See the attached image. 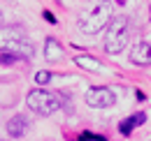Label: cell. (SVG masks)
<instances>
[{"label": "cell", "instance_id": "1", "mask_svg": "<svg viewBox=\"0 0 151 141\" xmlns=\"http://www.w3.org/2000/svg\"><path fill=\"white\" fill-rule=\"evenodd\" d=\"M112 21V2L109 0H91L79 14V28L86 35H98Z\"/></svg>", "mask_w": 151, "mask_h": 141}, {"label": "cell", "instance_id": "2", "mask_svg": "<svg viewBox=\"0 0 151 141\" xmlns=\"http://www.w3.org/2000/svg\"><path fill=\"white\" fill-rule=\"evenodd\" d=\"M0 53H12L17 58H33V44L19 26H2L0 28Z\"/></svg>", "mask_w": 151, "mask_h": 141}, {"label": "cell", "instance_id": "3", "mask_svg": "<svg viewBox=\"0 0 151 141\" xmlns=\"http://www.w3.org/2000/svg\"><path fill=\"white\" fill-rule=\"evenodd\" d=\"M130 37V21L128 16H112L107 26V37H105V51L107 53H121L128 44Z\"/></svg>", "mask_w": 151, "mask_h": 141}, {"label": "cell", "instance_id": "4", "mask_svg": "<svg viewBox=\"0 0 151 141\" xmlns=\"http://www.w3.org/2000/svg\"><path fill=\"white\" fill-rule=\"evenodd\" d=\"M26 104H28L30 111H35V113H40V116H51V113H56L58 109L63 106V100L58 97L56 93H51V90L35 88V90L28 93Z\"/></svg>", "mask_w": 151, "mask_h": 141}, {"label": "cell", "instance_id": "5", "mask_svg": "<svg viewBox=\"0 0 151 141\" xmlns=\"http://www.w3.org/2000/svg\"><path fill=\"white\" fill-rule=\"evenodd\" d=\"M114 102H116V95L107 86H93V88H88V93H86V104L93 106V109H107Z\"/></svg>", "mask_w": 151, "mask_h": 141}, {"label": "cell", "instance_id": "6", "mask_svg": "<svg viewBox=\"0 0 151 141\" xmlns=\"http://www.w3.org/2000/svg\"><path fill=\"white\" fill-rule=\"evenodd\" d=\"M28 127H30V120L23 116V113H17V116H12L9 120H7V134L12 137V139H19V137H23L26 132H28Z\"/></svg>", "mask_w": 151, "mask_h": 141}, {"label": "cell", "instance_id": "7", "mask_svg": "<svg viewBox=\"0 0 151 141\" xmlns=\"http://www.w3.org/2000/svg\"><path fill=\"white\" fill-rule=\"evenodd\" d=\"M130 63H135V65H151V42H137L132 46Z\"/></svg>", "mask_w": 151, "mask_h": 141}, {"label": "cell", "instance_id": "8", "mask_svg": "<svg viewBox=\"0 0 151 141\" xmlns=\"http://www.w3.org/2000/svg\"><path fill=\"white\" fill-rule=\"evenodd\" d=\"M44 58L49 63H56V60L63 58V46L58 44L54 37H47V42H44Z\"/></svg>", "mask_w": 151, "mask_h": 141}, {"label": "cell", "instance_id": "9", "mask_svg": "<svg viewBox=\"0 0 151 141\" xmlns=\"http://www.w3.org/2000/svg\"><path fill=\"white\" fill-rule=\"evenodd\" d=\"M144 120H147V116H144L142 111H139V113H132V116H128L126 120H121V125H119V132L128 137L132 130H135V127H139V125L144 123Z\"/></svg>", "mask_w": 151, "mask_h": 141}, {"label": "cell", "instance_id": "10", "mask_svg": "<svg viewBox=\"0 0 151 141\" xmlns=\"http://www.w3.org/2000/svg\"><path fill=\"white\" fill-rule=\"evenodd\" d=\"M75 63L81 67V70H88V72H102V63L95 60L93 56H75Z\"/></svg>", "mask_w": 151, "mask_h": 141}, {"label": "cell", "instance_id": "11", "mask_svg": "<svg viewBox=\"0 0 151 141\" xmlns=\"http://www.w3.org/2000/svg\"><path fill=\"white\" fill-rule=\"evenodd\" d=\"M35 81H37L40 86H44V83H49V81H51V72H47V70L37 72V74H35Z\"/></svg>", "mask_w": 151, "mask_h": 141}, {"label": "cell", "instance_id": "12", "mask_svg": "<svg viewBox=\"0 0 151 141\" xmlns=\"http://www.w3.org/2000/svg\"><path fill=\"white\" fill-rule=\"evenodd\" d=\"M79 141H107V139L105 137H98V134H91V132H84L79 137Z\"/></svg>", "mask_w": 151, "mask_h": 141}, {"label": "cell", "instance_id": "13", "mask_svg": "<svg viewBox=\"0 0 151 141\" xmlns=\"http://www.w3.org/2000/svg\"><path fill=\"white\" fill-rule=\"evenodd\" d=\"M14 60H19V58L12 56V53H2V56H0V63H2V65H12Z\"/></svg>", "mask_w": 151, "mask_h": 141}, {"label": "cell", "instance_id": "14", "mask_svg": "<svg viewBox=\"0 0 151 141\" xmlns=\"http://www.w3.org/2000/svg\"><path fill=\"white\" fill-rule=\"evenodd\" d=\"M44 19H47L49 23H56V19H54V14H51V12H44Z\"/></svg>", "mask_w": 151, "mask_h": 141}]
</instances>
